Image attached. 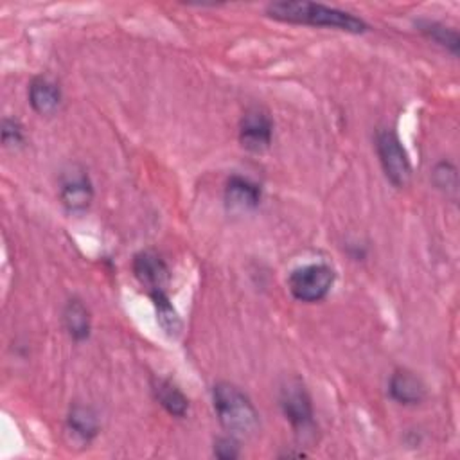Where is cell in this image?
Instances as JSON below:
<instances>
[{"instance_id":"obj_4","label":"cell","mask_w":460,"mask_h":460,"mask_svg":"<svg viewBox=\"0 0 460 460\" xmlns=\"http://www.w3.org/2000/svg\"><path fill=\"white\" fill-rule=\"evenodd\" d=\"M334 284V270L327 264H305L293 270L288 277L289 293L300 302L323 300Z\"/></svg>"},{"instance_id":"obj_12","label":"cell","mask_w":460,"mask_h":460,"mask_svg":"<svg viewBox=\"0 0 460 460\" xmlns=\"http://www.w3.org/2000/svg\"><path fill=\"white\" fill-rule=\"evenodd\" d=\"M66 429L81 442H90L99 433V417L93 408L74 404L66 417Z\"/></svg>"},{"instance_id":"obj_8","label":"cell","mask_w":460,"mask_h":460,"mask_svg":"<svg viewBox=\"0 0 460 460\" xmlns=\"http://www.w3.org/2000/svg\"><path fill=\"white\" fill-rule=\"evenodd\" d=\"M133 273L137 280L151 291H164L169 280V268L153 250H142L133 257Z\"/></svg>"},{"instance_id":"obj_6","label":"cell","mask_w":460,"mask_h":460,"mask_svg":"<svg viewBox=\"0 0 460 460\" xmlns=\"http://www.w3.org/2000/svg\"><path fill=\"white\" fill-rule=\"evenodd\" d=\"M273 138V120L262 108H250L239 122V142L250 153H262Z\"/></svg>"},{"instance_id":"obj_15","label":"cell","mask_w":460,"mask_h":460,"mask_svg":"<svg viewBox=\"0 0 460 460\" xmlns=\"http://www.w3.org/2000/svg\"><path fill=\"white\" fill-rule=\"evenodd\" d=\"M415 27L420 34H424L433 43L447 49L455 56L458 54L460 38H458V32L453 27H447V25H444L440 22H435V20H417Z\"/></svg>"},{"instance_id":"obj_13","label":"cell","mask_w":460,"mask_h":460,"mask_svg":"<svg viewBox=\"0 0 460 460\" xmlns=\"http://www.w3.org/2000/svg\"><path fill=\"white\" fill-rule=\"evenodd\" d=\"M155 399L172 417H183L189 410V399L185 394L169 379H156L153 383Z\"/></svg>"},{"instance_id":"obj_9","label":"cell","mask_w":460,"mask_h":460,"mask_svg":"<svg viewBox=\"0 0 460 460\" xmlns=\"http://www.w3.org/2000/svg\"><path fill=\"white\" fill-rule=\"evenodd\" d=\"M388 394L399 404L415 406L424 401L426 385L413 372L406 368H399L388 379Z\"/></svg>"},{"instance_id":"obj_14","label":"cell","mask_w":460,"mask_h":460,"mask_svg":"<svg viewBox=\"0 0 460 460\" xmlns=\"http://www.w3.org/2000/svg\"><path fill=\"white\" fill-rule=\"evenodd\" d=\"M63 323L70 338L75 341H83L90 336V313L77 298L66 302L63 309Z\"/></svg>"},{"instance_id":"obj_2","label":"cell","mask_w":460,"mask_h":460,"mask_svg":"<svg viewBox=\"0 0 460 460\" xmlns=\"http://www.w3.org/2000/svg\"><path fill=\"white\" fill-rule=\"evenodd\" d=\"M212 404L217 420L230 433L246 435L259 426V413L250 397L235 385L219 381L212 388Z\"/></svg>"},{"instance_id":"obj_18","label":"cell","mask_w":460,"mask_h":460,"mask_svg":"<svg viewBox=\"0 0 460 460\" xmlns=\"http://www.w3.org/2000/svg\"><path fill=\"white\" fill-rule=\"evenodd\" d=\"M433 181L438 189H456V169L449 162H440L433 169Z\"/></svg>"},{"instance_id":"obj_16","label":"cell","mask_w":460,"mask_h":460,"mask_svg":"<svg viewBox=\"0 0 460 460\" xmlns=\"http://www.w3.org/2000/svg\"><path fill=\"white\" fill-rule=\"evenodd\" d=\"M153 304H155V309H156V320H158V325L169 334V336H176L181 329V322H180V316L176 313V309L172 307V304L169 302L165 291H151L149 293Z\"/></svg>"},{"instance_id":"obj_1","label":"cell","mask_w":460,"mask_h":460,"mask_svg":"<svg viewBox=\"0 0 460 460\" xmlns=\"http://www.w3.org/2000/svg\"><path fill=\"white\" fill-rule=\"evenodd\" d=\"M266 14L273 20L286 23L327 27L352 34H361L368 31L367 22L359 16L314 2H271L266 5Z\"/></svg>"},{"instance_id":"obj_11","label":"cell","mask_w":460,"mask_h":460,"mask_svg":"<svg viewBox=\"0 0 460 460\" xmlns=\"http://www.w3.org/2000/svg\"><path fill=\"white\" fill-rule=\"evenodd\" d=\"M29 104L40 115L54 113L61 104V90L49 77H34L29 84Z\"/></svg>"},{"instance_id":"obj_17","label":"cell","mask_w":460,"mask_h":460,"mask_svg":"<svg viewBox=\"0 0 460 460\" xmlns=\"http://www.w3.org/2000/svg\"><path fill=\"white\" fill-rule=\"evenodd\" d=\"M0 135H2L4 146H7V147L22 146L23 140H25V137H23V126H22L16 119H9V117H5V119L2 120Z\"/></svg>"},{"instance_id":"obj_3","label":"cell","mask_w":460,"mask_h":460,"mask_svg":"<svg viewBox=\"0 0 460 460\" xmlns=\"http://www.w3.org/2000/svg\"><path fill=\"white\" fill-rule=\"evenodd\" d=\"M376 151L386 180L397 189L406 187L411 180V164L394 129L383 128L376 133Z\"/></svg>"},{"instance_id":"obj_19","label":"cell","mask_w":460,"mask_h":460,"mask_svg":"<svg viewBox=\"0 0 460 460\" xmlns=\"http://www.w3.org/2000/svg\"><path fill=\"white\" fill-rule=\"evenodd\" d=\"M239 453V442L234 437H219L214 442V455L221 460H235Z\"/></svg>"},{"instance_id":"obj_10","label":"cell","mask_w":460,"mask_h":460,"mask_svg":"<svg viewBox=\"0 0 460 460\" xmlns=\"http://www.w3.org/2000/svg\"><path fill=\"white\" fill-rule=\"evenodd\" d=\"M261 196H262L261 185H257L250 178L232 174L226 180L225 201L230 210H239V212L253 210L261 203Z\"/></svg>"},{"instance_id":"obj_7","label":"cell","mask_w":460,"mask_h":460,"mask_svg":"<svg viewBox=\"0 0 460 460\" xmlns=\"http://www.w3.org/2000/svg\"><path fill=\"white\" fill-rule=\"evenodd\" d=\"M61 203L68 212H84L93 199V187L84 169L72 167L61 178Z\"/></svg>"},{"instance_id":"obj_5","label":"cell","mask_w":460,"mask_h":460,"mask_svg":"<svg viewBox=\"0 0 460 460\" xmlns=\"http://www.w3.org/2000/svg\"><path fill=\"white\" fill-rule=\"evenodd\" d=\"M279 404L284 417L296 431H304L313 424V404L311 397L298 377H289L279 394Z\"/></svg>"}]
</instances>
